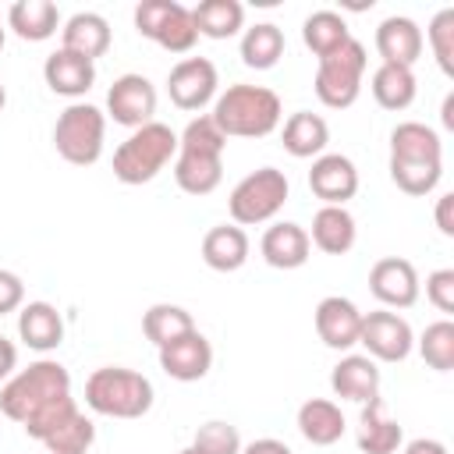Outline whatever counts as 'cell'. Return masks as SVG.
<instances>
[{"label": "cell", "instance_id": "obj_38", "mask_svg": "<svg viewBox=\"0 0 454 454\" xmlns=\"http://www.w3.org/2000/svg\"><path fill=\"white\" fill-rule=\"evenodd\" d=\"M223 145H227V138L213 124L209 114L206 117H192L184 124V131L177 135V149H184V153H213V156H223Z\"/></svg>", "mask_w": 454, "mask_h": 454}, {"label": "cell", "instance_id": "obj_1", "mask_svg": "<svg viewBox=\"0 0 454 454\" xmlns=\"http://www.w3.org/2000/svg\"><path fill=\"white\" fill-rule=\"evenodd\" d=\"M443 177V142L422 121H401L390 131V181L404 195H429Z\"/></svg>", "mask_w": 454, "mask_h": 454}, {"label": "cell", "instance_id": "obj_26", "mask_svg": "<svg viewBox=\"0 0 454 454\" xmlns=\"http://www.w3.org/2000/svg\"><path fill=\"white\" fill-rule=\"evenodd\" d=\"M284 149L294 156V160H316L323 156L326 142H330V128L319 114H309V110H298L284 121V135H280Z\"/></svg>", "mask_w": 454, "mask_h": 454}, {"label": "cell", "instance_id": "obj_41", "mask_svg": "<svg viewBox=\"0 0 454 454\" xmlns=\"http://www.w3.org/2000/svg\"><path fill=\"white\" fill-rule=\"evenodd\" d=\"M426 298L440 312H454V270H433L426 277Z\"/></svg>", "mask_w": 454, "mask_h": 454}, {"label": "cell", "instance_id": "obj_22", "mask_svg": "<svg viewBox=\"0 0 454 454\" xmlns=\"http://www.w3.org/2000/svg\"><path fill=\"white\" fill-rule=\"evenodd\" d=\"M60 46L96 64V57H103L110 50V21L103 14H96V11H78V14H71L64 21Z\"/></svg>", "mask_w": 454, "mask_h": 454}, {"label": "cell", "instance_id": "obj_42", "mask_svg": "<svg viewBox=\"0 0 454 454\" xmlns=\"http://www.w3.org/2000/svg\"><path fill=\"white\" fill-rule=\"evenodd\" d=\"M21 301H25V284H21V277L11 273V270H0V316L21 309Z\"/></svg>", "mask_w": 454, "mask_h": 454}, {"label": "cell", "instance_id": "obj_27", "mask_svg": "<svg viewBox=\"0 0 454 454\" xmlns=\"http://www.w3.org/2000/svg\"><path fill=\"white\" fill-rule=\"evenodd\" d=\"M220 177H223V156L177 149V156H174V181H177L181 192H188V195H209V192H216Z\"/></svg>", "mask_w": 454, "mask_h": 454}, {"label": "cell", "instance_id": "obj_9", "mask_svg": "<svg viewBox=\"0 0 454 454\" xmlns=\"http://www.w3.org/2000/svg\"><path fill=\"white\" fill-rule=\"evenodd\" d=\"M135 28H138V35L160 43L170 53H188L199 43L192 7H184L177 0H142L135 7Z\"/></svg>", "mask_w": 454, "mask_h": 454}, {"label": "cell", "instance_id": "obj_16", "mask_svg": "<svg viewBox=\"0 0 454 454\" xmlns=\"http://www.w3.org/2000/svg\"><path fill=\"white\" fill-rule=\"evenodd\" d=\"M156 351H160V369L177 383H195L213 365V344L199 330H192V333H184V337H177Z\"/></svg>", "mask_w": 454, "mask_h": 454}, {"label": "cell", "instance_id": "obj_44", "mask_svg": "<svg viewBox=\"0 0 454 454\" xmlns=\"http://www.w3.org/2000/svg\"><path fill=\"white\" fill-rule=\"evenodd\" d=\"M14 365H18V348L0 333V387L14 376Z\"/></svg>", "mask_w": 454, "mask_h": 454}, {"label": "cell", "instance_id": "obj_15", "mask_svg": "<svg viewBox=\"0 0 454 454\" xmlns=\"http://www.w3.org/2000/svg\"><path fill=\"white\" fill-rule=\"evenodd\" d=\"M309 188H312L316 199H323V206H344L358 192V170H355V163L348 156L323 153V156L312 160Z\"/></svg>", "mask_w": 454, "mask_h": 454}, {"label": "cell", "instance_id": "obj_18", "mask_svg": "<svg viewBox=\"0 0 454 454\" xmlns=\"http://www.w3.org/2000/svg\"><path fill=\"white\" fill-rule=\"evenodd\" d=\"M259 252L262 259L273 266V270H298L309 262V252H312V241H309V231L291 223V220H280L273 227H266L262 241H259Z\"/></svg>", "mask_w": 454, "mask_h": 454}, {"label": "cell", "instance_id": "obj_32", "mask_svg": "<svg viewBox=\"0 0 454 454\" xmlns=\"http://www.w3.org/2000/svg\"><path fill=\"white\" fill-rule=\"evenodd\" d=\"M192 330H195L192 312L181 309V305H170V301H156V305H149L145 316H142V333H145L156 348H163V344H170V340H177V337H184V333H192Z\"/></svg>", "mask_w": 454, "mask_h": 454}, {"label": "cell", "instance_id": "obj_4", "mask_svg": "<svg viewBox=\"0 0 454 454\" xmlns=\"http://www.w3.org/2000/svg\"><path fill=\"white\" fill-rule=\"evenodd\" d=\"M153 397L149 376L124 365H103L85 380V404L106 419H142L153 408Z\"/></svg>", "mask_w": 454, "mask_h": 454}, {"label": "cell", "instance_id": "obj_14", "mask_svg": "<svg viewBox=\"0 0 454 454\" xmlns=\"http://www.w3.org/2000/svg\"><path fill=\"white\" fill-rule=\"evenodd\" d=\"M362 316L358 305L351 298H340V294H330L316 305V333L326 348L333 351H348L358 344V333H362Z\"/></svg>", "mask_w": 454, "mask_h": 454}, {"label": "cell", "instance_id": "obj_13", "mask_svg": "<svg viewBox=\"0 0 454 454\" xmlns=\"http://www.w3.org/2000/svg\"><path fill=\"white\" fill-rule=\"evenodd\" d=\"M369 291L387 309H411L419 301V270L408 259H401V255H387V259L372 262Z\"/></svg>", "mask_w": 454, "mask_h": 454}, {"label": "cell", "instance_id": "obj_43", "mask_svg": "<svg viewBox=\"0 0 454 454\" xmlns=\"http://www.w3.org/2000/svg\"><path fill=\"white\" fill-rule=\"evenodd\" d=\"M436 227L443 238H454V195H440L436 199Z\"/></svg>", "mask_w": 454, "mask_h": 454}, {"label": "cell", "instance_id": "obj_6", "mask_svg": "<svg viewBox=\"0 0 454 454\" xmlns=\"http://www.w3.org/2000/svg\"><path fill=\"white\" fill-rule=\"evenodd\" d=\"M287 195H291L287 174L277 170V167H259V170L245 174V177L231 188L227 209H231V220H234L238 227H252V223L273 220V216L284 209Z\"/></svg>", "mask_w": 454, "mask_h": 454}, {"label": "cell", "instance_id": "obj_30", "mask_svg": "<svg viewBox=\"0 0 454 454\" xmlns=\"http://www.w3.org/2000/svg\"><path fill=\"white\" fill-rule=\"evenodd\" d=\"M192 21L206 39H231L245 25V7L238 0H202L192 7Z\"/></svg>", "mask_w": 454, "mask_h": 454}, {"label": "cell", "instance_id": "obj_19", "mask_svg": "<svg viewBox=\"0 0 454 454\" xmlns=\"http://www.w3.org/2000/svg\"><path fill=\"white\" fill-rule=\"evenodd\" d=\"M330 387L344 401L369 404L380 397V369L369 355H344L330 372Z\"/></svg>", "mask_w": 454, "mask_h": 454}, {"label": "cell", "instance_id": "obj_24", "mask_svg": "<svg viewBox=\"0 0 454 454\" xmlns=\"http://www.w3.org/2000/svg\"><path fill=\"white\" fill-rule=\"evenodd\" d=\"M355 238H358L355 216H351L344 206H319V209H316L309 241H312L319 252H326V255H344V252H351Z\"/></svg>", "mask_w": 454, "mask_h": 454}, {"label": "cell", "instance_id": "obj_3", "mask_svg": "<svg viewBox=\"0 0 454 454\" xmlns=\"http://www.w3.org/2000/svg\"><path fill=\"white\" fill-rule=\"evenodd\" d=\"M67 394H71V372L53 358H39L0 387V411L11 422L25 426L28 419H35Z\"/></svg>", "mask_w": 454, "mask_h": 454}, {"label": "cell", "instance_id": "obj_20", "mask_svg": "<svg viewBox=\"0 0 454 454\" xmlns=\"http://www.w3.org/2000/svg\"><path fill=\"white\" fill-rule=\"evenodd\" d=\"M43 78H46V85H50L57 96L78 99V96H85V92L92 89V82H96V64L60 46V50H53V53L46 57Z\"/></svg>", "mask_w": 454, "mask_h": 454}, {"label": "cell", "instance_id": "obj_35", "mask_svg": "<svg viewBox=\"0 0 454 454\" xmlns=\"http://www.w3.org/2000/svg\"><path fill=\"white\" fill-rule=\"evenodd\" d=\"M92 440H96L92 419H85L82 411H74V415H67V419L43 440V447H46L50 454H89Z\"/></svg>", "mask_w": 454, "mask_h": 454}, {"label": "cell", "instance_id": "obj_37", "mask_svg": "<svg viewBox=\"0 0 454 454\" xmlns=\"http://www.w3.org/2000/svg\"><path fill=\"white\" fill-rule=\"evenodd\" d=\"M192 447H195L199 454H241L245 443H241V433H238L231 422L213 419V422H202V426L195 429Z\"/></svg>", "mask_w": 454, "mask_h": 454}, {"label": "cell", "instance_id": "obj_40", "mask_svg": "<svg viewBox=\"0 0 454 454\" xmlns=\"http://www.w3.org/2000/svg\"><path fill=\"white\" fill-rule=\"evenodd\" d=\"M74 411H78V404H74V397L67 394V397L53 401L46 411H39L35 419H28V422H25V433H28L32 440H39V443H43V440H46V436H50V433L67 419V415H74Z\"/></svg>", "mask_w": 454, "mask_h": 454}, {"label": "cell", "instance_id": "obj_7", "mask_svg": "<svg viewBox=\"0 0 454 454\" xmlns=\"http://www.w3.org/2000/svg\"><path fill=\"white\" fill-rule=\"evenodd\" d=\"M365 46L351 35L340 50L319 57V67H316V96L323 106L330 110H348L358 92H362V74H365Z\"/></svg>", "mask_w": 454, "mask_h": 454}, {"label": "cell", "instance_id": "obj_46", "mask_svg": "<svg viewBox=\"0 0 454 454\" xmlns=\"http://www.w3.org/2000/svg\"><path fill=\"white\" fill-rule=\"evenodd\" d=\"M404 454H447V447L433 436H419V440H408L404 443Z\"/></svg>", "mask_w": 454, "mask_h": 454}, {"label": "cell", "instance_id": "obj_12", "mask_svg": "<svg viewBox=\"0 0 454 454\" xmlns=\"http://www.w3.org/2000/svg\"><path fill=\"white\" fill-rule=\"evenodd\" d=\"M106 114L114 117V124H124L131 131L149 124L156 114V85L135 71L114 78V85L106 92Z\"/></svg>", "mask_w": 454, "mask_h": 454}, {"label": "cell", "instance_id": "obj_23", "mask_svg": "<svg viewBox=\"0 0 454 454\" xmlns=\"http://www.w3.org/2000/svg\"><path fill=\"white\" fill-rule=\"evenodd\" d=\"M248 234L238 227V223H220V227H209L206 238H202V259L209 270L216 273H234L248 262Z\"/></svg>", "mask_w": 454, "mask_h": 454}, {"label": "cell", "instance_id": "obj_34", "mask_svg": "<svg viewBox=\"0 0 454 454\" xmlns=\"http://www.w3.org/2000/svg\"><path fill=\"white\" fill-rule=\"evenodd\" d=\"M301 39L316 57H326V53L340 50L351 39V32H348V21L337 11H312L301 25Z\"/></svg>", "mask_w": 454, "mask_h": 454}, {"label": "cell", "instance_id": "obj_2", "mask_svg": "<svg viewBox=\"0 0 454 454\" xmlns=\"http://www.w3.org/2000/svg\"><path fill=\"white\" fill-rule=\"evenodd\" d=\"M209 117L223 131V138H266L270 131H277L284 106L273 89L238 82L216 96Z\"/></svg>", "mask_w": 454, "mask_h": 454}, {"label": "cell", "instance_id": "obj_39", "mask_svg": "<svg viewBox=\"0 0 454 454\" xmlns=\"http://www.w3.org/2000/svg\"><path fill=\"white\" fill-rule=\"evenodd\" d=\"M426 35H429V46H433V57H436L440 71L454 74V7L436 11V18L429 21Z\"/></svg>", "mask_w": 454, "mask_h": 454}, {"label": "cell", "instance_id": "obj_5", "mask_svg": "<svg viewBox=\"0 0 454 454\" xmlns=\"http://www.w3.org/2000/svg\"><path fill=\"white\" fill-rule=\"evenodd\" d=\"M177 156V131L170 124L149 121L135 128L114 153V177L121 184H149Z\"/></svg>", "mask_w": 454, "mask_h": 454}, {"label": "cell", "instance_id": "obj_10", "mask_svg": "<svg viewBox=\"0 0 454 454\" xmlns=\"http://www.w3.org/2000/svg\"><path fill=\"white\" fill-rule=\"evenodd\" d=\"M358 344L369 351L372 362H404L415 348V333H411L404 316H397L390 309H380V312L362 316Z\"/></svg>", "mask_w": 454, "mask_h": 454}, {"label": "cell", "instance_id": "obj_17", "mask_svg": "<svg viewBox=\"0 0 454 454\" xmlns=\"http://www.w3.org/2000/svg\"><path fill=\"white\" fill-rule=\"evenodd\" d=\"M376 53L383 57L380 64L411 67L422 57V28L411 18H404V14L383 18L380 28H376Z\"/></svg>", "mask_w": 454, "mask_h": 454}, {"label": "cell", "instance_id": "obj_36", "mask_svg": "<svg viewBox=\"0 0 454 454\" xmlns=\"http://www.w3.org/2000/svg\"><path fill=\"white\" fill-rule=\"evenodd\" d=\"M419 355L426 358L429 369L436 372H450L454 369V323L450 319H436L422 330L419 337Z\"/></svg>", "mask_w": 454, "mask_h": 454}, {"label": "cell", "instance_id": "obj_11", "mask_svg": "<svg viewBox=\"0 0 454 454\" xmlns=\"http://www.w3.org/2000/svg\"><path fill=\"white\" fill-rule=\"evenodd\" d=\"M220 74L209 57H184L167 74V92L177 110H202L216 96Z\"/></svg>", "mask_w": 454, "mask_h": 454}, {"label": "cell", "instance_id": "obj_31", "mask_svg": "<svg viewBox=\"0 0 454 454\" xmlns=\"http://www.w3.org/2000/svg\"><path fill=\"white\" fill-rule=\"evenodd\" d=\"M376 103L383 110H408L415 103V71L411 67H401V64H380L372 71V82H369Z\"/></svg>", "mask_w": 454, "mask_h": 454}, {"label": "cell", "instance_id": "obj_48", "mask_svg": "<svg viewBox=\"0 0 454 454\" xmlns=\"http://www.w3.org/2000/svg\"><path fill=\"white\" fill-rule=\"evenodd\" d=\"M4 103H7V92H4V85H0V110H4Z\"/></svg>", "mask_w": 454, "mask_h": 454}, {"label": "cell", "instance_id": "obj_47", "mask_svg": "<svg viewBox=\"0 0 454 454\" xmlns=\"http://www.w3.org/2000/svg\"><path fill=\"white\" fill-rule=\"evenodd\" d=\"M440 121H443V128H454V92L443 99V114H440Z\"/></svg>", "mask_w": 454, "mask_h": 454}, {"label": "cell", "instance_id": "obj_50", "mask_svg": "<svg viewBox=\"0 0 454 454\" xmlns=\"http://www.w3.org/2000/svg\"><path fill=\"white\" fill-rule=\"evenodd\" d=\"M0 50H4V28H0Z\"/></svg>", "mask_w": 454, "mask_h": 454}, {"label": "cell", "instance_id": "obj_45", "mask_svg": "<svg viewBox=\"0 0 454 454\" xmlns=\"http://www.w3.org/2000/svg\"><path fill=\"white\" fill-rule=\"evenodd\" d=\"M241 454H294L284 440H273V436H262V440H252L241 447Z\"/></svg>", "mask_w": 454, "mask_h": 454}, {"label": "cell", "instance_id": "obj_29", "mask_svg": "<svg viewBox=\"0 0 454 454\" xmlns=\"http://www.w3.org/2000/svg\"><path fill=\"white\" fill-rule=\"evenodd\" d=\"M7 25L14 28L18 39H28V43H43L57 32L60 25V11L53 0H18L11 4L7 11Z\"/></svg>", "mask_w": 454, "mask_h": 454}, {"label": "cell", "instance_id": "obj_49", "mask_svg": "<svg viewBox=\"0 0 454 454\" xmlns=\"http://www.w3.org/2000/svg\"><path fill=\"white\" fill-rule=\"evenodd\" d=\"M181 454H199V450H195V447H184V450H181Z\"/></svg>", "mask_w": 454, "mask_h": 454}, {"label": "cell", "instance_id": "obj_33", "mask_svg": "<svg viewBox=\"0 0 454 454\" xmlns=\"http://www.w3.org/2000/svg\"><path fill=\"white\" fill-rule=\"evenodd\" d=\"M284 57V32L270 21L245 28L241 35V64L252 71H270Z\"/></svg>", "mask_w": 454, "mask_h": 454}, {"label": "cell", "instance_id": "obj_28", "mask_svg": "<svg viewBox=\"0 0 454 454\" xmlns=\"http://www.w3.org/2000/svg\"><path fill=\"white\" fill-rule=\"evenodd\" d=\"M298 433L312 443V447H330L344 436V415L333 401L326 397H309L298 408Z\"/></svg>", "mask_w": 454, "mask_h": 454}, {"label": "cell", "instance_id": "obj_8", "mask_svg": "<svg viewBox=\"0 0 454 454\" xmlns=\"http://www.w3.org/2000/svg\"><path fill=\"white\" fill-rule=\"evenodd\" d=\"M103 138L106 114L92 103H71L53 124V145L74 167H92L103 156Z\"/></svg>", "mask_w": 454, "mask_h": 454}, {"label": "cell", "instance_id": "obj_21", "mask_svg": "<svg viewBox=\"0 0 454 454\" xmlns=\"http://www.w3.org/2000/svg\"><path fill=\"white\" fill-rule=\"evenodd\" d=\"M404 443V429L397 419L387 415L383 397L362 404V419H358V450L362 454H397Z\"/></svg>", "mask_w": 454, "mask_h": 454}, {"label": "cell", "instance_id": "obj_25", "mask_svg": "<svg viewBox=\"0 0 454 454\" xmlns=\"http://www.w3.org/2000/svg\"><path fill=\"white\" fill-rule=\"evenodd\" d=\"M18 337L32 351H53L64 340V319L50 301H28L18 312Z\"/></svg>", "mask_w": 454, "mask_h": 454}]
</instances>
